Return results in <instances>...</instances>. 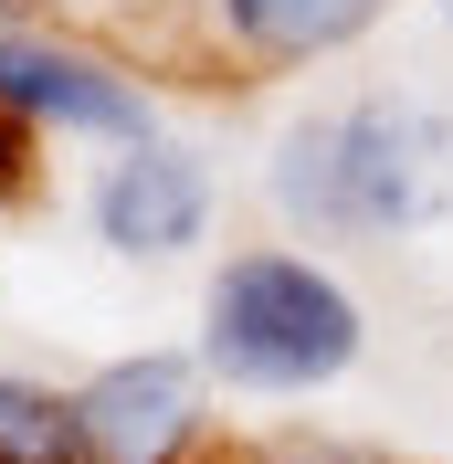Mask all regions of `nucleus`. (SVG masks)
Returning a JSON list of instances; mask_svg holds the SVG:
<instances>
[{
	"label": "nucleus",
	"instance_id": "f257e3e1",
	"mask_svg": "<svg viewBox=\"0 0 453 464\" xmlns=\"http://www.w3.org/2000/svg\"><path fill=\"white\" fill-rule=\"evenodd\" d=\"M275 211L316 243H380L443 211L453 190V127L411 95H359V106L295 116L264 169Z\"/></svg>",
	"mask_w": 453,
	"mask_h": 464
},
{
	"label": "nucleus",
	"instance_id": "f03ea898",
	"mask_svg": "<svg viewBox=\"0 0 453 464\" xmlns=\"http://www.w3.org/2000/svg\"><path fill=\"white\" fill-rule=\"evenodd\" d=\"M359 338H369L359 295L284 243H243L200 285V370L222 391H254V401H295V391L348 380Z\"/></svg>",
	"mask_w": 453,
	"mask_h": 464
},
{
	"label": "nucleus",
	"instance_id": "7ed1b4c3",
	"mask_svg": "<svg viewBox=\"0 0 453 464\" xmlns=\"http://www.w3.org/2000/svg\"><path fill=\"white\" fill-rule=\"evenodd\" d=\"M85 222H95V243L127 254V264L190 254L200 232H211V159H200L190 138H138V148H116L106 169H95V190H85Z\"/></svg>",
	"mask_w": 453,
	"mask_h": 464
},
{
	"label": "nucleus",
	"instance_id": "20e7f679",
	"mask_svg": "<svg viewBox=\"0 0 453 464\" xmlns=\"http://www.w3.org/2000/svg\"><path fill=\"white\" fill-rule=\"evenodd\" d=\"M0 116L11 127H53V138H116V148L159 138L148 127V95L106 53L53 43V32H0Z\"/></svg>",
	"mask_w": 453,
	"mask_h": 464
},
{
	"label": "nucleus",
	"instance_id": "39448f33",
	"mask_svg": "<svg viewBox=\"0 0 453 464\" xmlns=\"http://www.w3.org/2000/svg\"><path fill=\"white\" fill-rule=\"evenodd\" d=\"M74 411H85L95 464H190V443H200V359H179V348L106 359L74 391Z\"/></svg>",
	"mask_w": 453,
	"mask_h": 464
},
{
	"label": "nucleus",
	"instance_id": "423d86ee",
	"mask_svg": "<svg viewBox=\"0 0 453 464\" xmlns=\"http://www.w3.org/2000/svg\"><path fill=\"white\" fill-rule=\"evenodd\" d=\"M380 11H390V0H211L222 43H232V53H254V63H316V53H348Z\"/></svg>",
	"mask_w": 453,
	"mask_h": 464
},
{
	"label": "nucleus",
	"instance_id": "0eeeda50",
	"mask_svg": "<svg viewBox=\"0 0 453 464\" xmlns=\"http://www.w3.org/2000/svg\"><path fill=\"white\" fill-rule=\"evenodd\" d=\"M0 464H95L74 391H43V380H0Z\"/></svg>",
	"mask_w": 453,
	"mask_h": 464
},
{
	"label": "nucleus",
	"instance_id": "6e6552de",
	"mask_svg": "<svg viewBox=\"0 0 453 464\" xmlns=\"http://www.w3.org/2000/svg\"><path fill=\"white\" fill-rule=\"evenodd\" d=\"M222 464H369V454H348V443H243Z\"/></svg>",
	"mask_w": 453,
	"mask_h": 464
},
{
	"label": "nucleus",
	"instance_id": "1a4fd4ad",
	"mask_svg": "<svg viewBox=\"0 0 453 464\" xmlns=\"http://www.w3.org/2000/svg\"><path fill=\"white\" fill-rule=\"evenodd\" d=\"M0 179H22V127L0 116Z\"/></svg>",
	"mask_w": 453,
	"mask_h": 464
},
{
	"label": "nucleus",
	"instance_id": "9d476101",
	"mask_svg": "<svg viewBox=\"0 0 453 464\" xmlns=\"http://www.w3.org/2000/svg\"><path fill=\"white\" fill-rule=\"evenodd\" d=\"M0 11H74V0H0Z\"/></svg>",
	"mask_w": 453,
	"mask_h": 464
}]
</instances>
